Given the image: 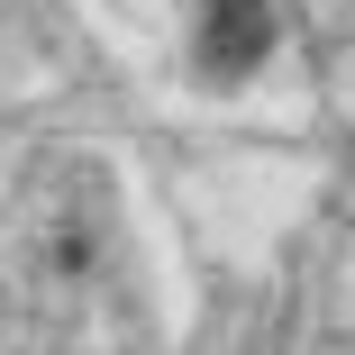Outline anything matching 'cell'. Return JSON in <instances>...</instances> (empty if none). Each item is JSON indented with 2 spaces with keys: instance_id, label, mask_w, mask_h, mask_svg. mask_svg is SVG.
<instances>
[{
  "instance_id": "1",
  "label": "cell",
  "mask_w": 355,
  "mask_h": 355,
  "mask_svg": "<svg viewBox=\"0 0 355 355\" xmlns=\"http://www.w3.org/2000/svg\"><path fill=\"white\" fill-rule=\"evenodd\" d=\"M273 37V10L264 0H209V28H200V64L209 73H246Z\"/></svg>"
}]
</instances>
